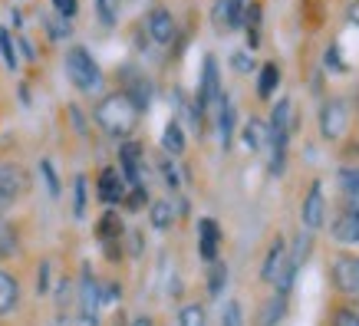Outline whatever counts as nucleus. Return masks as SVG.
<instances>
[{"label": "nucleus", "mask_w": 359, "mask_h": 326, "mask_svg": "<svg viewBox=\"0 0 359 326\" xmlns=\"http://www.w3.org/2000/svg\"><path fill=\"white\" fill-rule=\"evenodd\" d=\"M139 116L142 112L135 109V102L126 93H112V96H106L96 106L99 129L106 132V135H112V139H129L132 132H135V125H139Z\"/></svg>", "instance_id": "obj_1"}, {"label": "nucleus", "mask_w": 359, "mask_h": 326, "mask_svg": "<svg viewBox=\"0 0 359 326\" xmlns=\"http://www.w3.org/2000/svg\"><path fill=\"white\" fill-rule=\"evenodd\" d=\"M66 76L83 93H96L102 86V69H99V63L93 60V53H89L86 46H73L66 53Z\"/></svg>", "instance_id": "obj_2"}, {"label": "nucleus", "mask_w": 359, "mask_h": 326, "mask_svg": "<svg viewBox=\"0 0 359 326\" xmlns=\"http://www.w3.org/2000/svg\"><path fill=\"white\" fill-rule=\"evenodd\" d=\"M310 244H313V238H310V231L306 234H300V238L294 240V247L287 250V257H283V267H280V273H277V294L280 297H287L290 294V287H294V280H297V271L304 267V261H306V254H310Z\"/></svg>", "instance_id": "obj_3"}, {"label": "nucleus", "mask_w": 359, "mask_h": 326, "mask_svg": "<svg viewBox=\"0 0 359 326\" xmlns=\"http://www.w3.org/2000/svg\"><path fill=\"white\" fill-rule=\"evenodd\" d=\"M27 185H30V178H27V172H23L20 165L0 158V215L17 205V198L27 191Z\"/></svg>", "instance_id": "obj_4"}, {"label": "nucleus", "mask_w": 359, "mask_h": 326, "mask_svg": "<svg viewBox=\"0 0 359 326\" xmlns=\"http://www.w3.org/2000/svg\"><path fill=\"white\" fill-rule=\"evenodd\" d=\"M99 283H96V273L89 264H83V273H79V320L86 326H96L99 323Z\"/></svg>", "instance_id": "obj_5"}, {"label": "nucleus", "mask_w": 359, "mask_h": 326, "mask_svg": "<svg viewBox=\"0 0 359 326\" xmlns=\"http://www.w3.org/2000/svg\"><path fill=\"white\" fill-rule=\"evenodd\" d=\"M218 96H221L218 60H215V56H205V63H201V86H198V96H195V109L205 116L208 109L218 102Z\"/></svg>", "instance_id": "obj_6"}, {"label": "nucleus", "mask_w": 359, "mask_h": 326, "mask_svg": "<svg viewBox=\"0 0 359 326\" xmlns=\"http://www.w3.org/2000/svg\"><path fill=\"white\" fill-rule=\"evenodd\" d=\"M330 277H333L339 294L359 297V257L356 254H339L337 261H333V267H330Z\"/></svg>", "instance_id": "obj_7"}, {"label": "nucleus", "mask_w": 359, "mask_h": 326, "mask_svg": "<svg viewBox=\"0 0 359 326\" xmlns=\"http://www.w3.org/2000/svg\"><path fill=\"white\" fill-rule=\"evenodd\" d=\"M346 122H349V109L343 99H327L320 106V135L323 139H339L346 132Z\"/></svg>", "instance_id": "obj_8"}, {"label": "nucleus", "mask_w": 359, "mask_h": 326, "mask_svg": "<svg viewBox=\"0 0 359 326\" xmlns=\"http://www.w3.org/2000/svg\"><path fill=\"white\" fill-rule=\"evenodd\" d=\"M323 217H327V198H323V185L313 182L304 198V205H300V221H304L306 231H320L323 228Z\"/></svg>", "instance_id": "obj_9"}, {"label": "nucleus", "mask_w": 359, "mask_h": 326, "mask_svg": "<svg viewBox=\"0 0 359 326\" xmlns=\"http://www.w3.org/2000/svg\"><path fill=\"white\" fill-rule=\"evenodd\" d=\"M244 11H248V0H218L211 20L218 30H241L244 27Z\"/></svg>", "instance_id": "obj_10"}, {"label": "nucleus", "mask_w": 359, "mask_h": 326, "mask_svg": "<svg viewBox=\"0 0 359 326\" xmlns=\"http://www.w3.org/2000/svg\"><path fill=\"white\" fill-rule=\"evenodd\" d=\"M145 33L152 36L155 43L168 46L175 40V17L172 11H165V7H152L149 17H145Z\"/></svg>", "instance_id": "obj_11"}, {"label": "nucleus", "mask_w": 359, "mask_h": 326, "mask_svg": "<svg viewBox=\"0 0 359 326\" xmlns=\"http://www.w3.org/2000/svg\"><path fill=\"white\" fill-rule=\"evenodd\" d=\"M96 191H99V201L102 205H122V198H126V178H122L116 168H102L99 172V182H96Z\"/></svg>", "instance_id": "obj_12"}, {"label": "nucleus", "mask_w": 359, "mask_h": 326, "mask_svg": "<svg viewBox=\"0 0 359 326\" xmlns=\"http://www.w3.org/2000/svg\"><path fill=\"white\" fill-rule=\"evenodd\" d=\"M119 162H122V178L126 185H145V172H142V145L139 142H126L119 149Z\"/></svg>", "instance_id": "obj_13"}, {"label": "nucleus", "mask_w": 359, "mask_h": 326, "mask_svg": "<svg viewBox=\"0 0 359 326\" xmlns=\"http://www.w3.org/2000/svg\"><path fill=\"white\" fill-rule=\"evenodd\" d=\"M218 247H221V228L215 217H201L198 221V254L201 261H218Z\"/></svg>", "instance_id": "obj_14"}, {"label": "nucleus", "mask_w": 359, "mask_h": 326, "mask_svg": "<svg viewBox=\"0 0 359 326\" xmlns=\"http://www.w3.org/2000/svg\"><path fill=\"white\" fill-rule=\"evenodd\" d=\"M122 93L135 102V109H139V112H145V109H149V102H152V83L142 76V73H129V69H126Z\"/></svg>", "instance_id": "obj_15"}, {"label": "nucleus", "mask_w": 359, "mask_h": 326, "mask_svg": "<svg viewBox=\"0 0 359 326\" xmlns=\"http://www.w3.org/2000/svg\"><path fill=\"white\" fill-rule=\"evenodd\" d=\"M218 135H221V149L228 152L231 139H234V102L224 93L218 96Z\"/></svg>", "instance_id": "obj_16"}, {"label": "nucleus", "mask_w": 359, "mask_h": 326, "mask_svg": "<svg viewBox=\"0 0 359 326\" xmlns=\"http://www.w3.org/2000/svg\"><path fill=\"white\" fill-rule=\"evenodd\" d=\"M330 234L343 244H359V215L356 211H343V215L330 224Z\"/></svg>", "instance_id": "obj_17"}, {"label": "nucleus", "mask_w": 359, "mask_h": 326, "mask_svg": "<svg viewBox=\"0 0 359 326\" xmlns=\"http://www.w3.org/2000/svg\"><path fill=\"white\" fill-rule=\"evenodd\" d=\"M283 257H287V240L277 238V240L271 244V250H267V257H264L261 280H267V283L277 280V273H280V267H283Z\"/></svg>", "instance_id": "obj_18"}, {"label": "nucleus", "mask_w": 359, "mask_h": 326, "mask_svg": "<svg viewBox=\"0 0 359 326\" xmlns=\"http://www.w3.org/2000/svg\"><path fill=\"white\" fill-rule=\"evenodd\" d=\"M261 20H264L261 4H248V11H244V27H241V30L248 33V50L250 53L261 46Z\"/></svg>", "instance_id": "obj_19"}, {"label": "nucleus", "mask_w": 359, "mask_h": 326, "mask_svg": "<svg viewBox=\"0 0 359 326\" xmlns=\"http://www.w3.org/2000/svg\"><path fill=\"white\" fill-rule=\"evenodd\" d=\"M20 300V283L7 271H0V316H7Z\"/></svg>", "instance_id": "obj_20"}, {"label": "nucleus", "mask_w": 359, "mask_h": 326, "mask_svg": "<svg viewBox=\"0 0 359 326\" xmlns=\"http://www.w3.org/2000/svg\"><path fill=\"white\" fill-rule=\"evenodd\" d=\"M96 234H99V240H102V244H106V240H122L126 228H122V217H119V211H116V208H109L106 215L99 217Z\"/></svg>", "instance_id": "obj_21"}, {"label": "nucleus", "mask_w": 359, "mask_h": 326, "mask_svg": "<svg viewBox=\"0 0 359 326\" xmlns=\"http://www.w3.org/2000/svg\"><path fill=\"white\" fill-rule=\"evenodd\" d=\"M277 86H280V66H277V63H264L261 66V76H257V96L267 102V99H273Z\"/></svg>", "instance_id": "obj_22"}, {"label": "nucleus", "mask_w": 359, "mask_h": 326, "mask_svg": "<svg viewBox=\"0 0 359 326\" xmlns=\"http://www.w3.org/2000/svg\"><path fill=\"white\" fill-rule=\"evenodd\" d=\"M241 139H244V145H248L250 152H264V145H267V125L261 119H250L241 129Z\"/></svg>", "instance_id": "obj_23"}, {"label": "nucleus", "mask_w": 359, "mask_h": 326, "mask_svg": "<svg viewBox=\"0 0 359 326\" xmlns=\"http://www.w3.org/2000/svg\"><path fill=\"white\" fill-rule=\"evenodd\" d=\"M283 313H287V297L273 294L267 304H264L261 316H257V326H277L283 320Z\"/></svg>", "instance_id": "obj_24"}, {"label": "nucleus", "mask_w": 359, "mask_h": 326, "mask_svg": "<svg viewBox=\"0 0 359 326\" xmlns=\"http://www.w3.org/2000/svg\"><path fill=\"white\" fill-rule=\"evenodd\" d=\"M162 149L172 155V158L185 152V129H182L175 119L168 122V125H165V132H162Z\"/></svg>", "instance_id": "obj_25"}, {"label": "nucleus", "mask_w": 359, "mask_h": 326, "mask_svg": "<svg viewBox=\"0 0 359 326\" xmlns=\"http://www.w3.org/2000/svg\"><path fill=\"white\" fill-rule=\"evenodd\" d=\"M149 217H152V228L155 231H168L175 224V208L168 205V201H152Z\"/></svg>", "instance_id": "obj_26"}, {"label": "nucleus", "mask_w": 359, "mask_h": 326, "mask_svg": "<svg viewBox=\"0 0 359 326\" xmlns=\"http://www.w3.org/2000/svg\"><path fill=\"white\" fill-rule=\"evenodd\" d=\"M224 283H228V264L218 257V261H211V271H208V294L221 297L224 294Z\"/></svg>", "instance_id": "obj_27"}, {"label": "nucleus", "mask_w": 359, "mask_h": 326, "mask_svg": "<svg viewBox=\"0 0 359 326\" xmlns=\"http://www.w3.org/2000/svg\"><path fill=\"white\" fill-rule=\"evenodd\" d=\"M119 7L122 0H96V17L102 27H116L119 23Z\"/></svg>", "instance_id": "obj_28"}, {"label": "nucleus", "mask_w": 359, "mask_h": 326, "mask_svg": "<svg viewBox=\"0 0 359 326\" xmlns=\"http://www.w3.org/2000/svg\"><path fill=\"white\" fill-rule=\"evenodd\" d=\"M178 323H182V326H205V323H208L205 306H198V304L182 306V313H178Z\"/></svg>", "instance_id": "obj_29"}, {"label": "nucleus", "mask_w": 359, "mask_h": 326, "mask_svg": "<svg viewBox=\"0 0 359 326\" xmlns=\"http://www.w3.org/2000/svg\"><path fill=\"white\" fill-rule=\"evenodd\" d=\"M13 250H17V231H13L7 221H0V261L11 257Z\"/></svg>", "instance_id": "obj_30"}, {"label": "nucleus", "mask_w": 359, "mask_h": 326, "mask_svg": "<svg viewBox=\"0 0 359 326\" xmlns=\"http://www.w3.org/2000/svg\"><path fill=\"white\" fill-rule=\"evenodd\" d=\"M0 56H4V66L13 73V69H17V50H13L11 33L4 30V27H0Z\"/></svg>", "instance_id": "obj_31"}, {"label": "nucleus", "mask_w": 359, "mask_h": 326, "mask_svg": "<svg viewBox=\"0 0 359 326\" xmlns=\"http://www.w3.org/2000/svg\"><path fill=\"white\" fill-rule=\"evenodd\" d=\"M231 66H234L238 73H244V76H250V73L257 69V60H254V53H250V50H241V53L231 56Z\"/></svg>", "instance_id": "obj_32"}, {"label": "nucleus", "mask_w": 359, "mask_h": 326, "mask_svg": "<svg viewBox=\"0 0 359 326\" xmlns=\"http://www.w3.org/2000/svg\"><path fill=\"white\" fill-rule=\"evenodd\" d=\"M73 215L76 217L86 215V178L83 175H79L76 185H73Z\"/></svg>", "instance_id": "obj_33"}, {"label": "nucleus", "mask_w": 359, "mask_h": 326, "mask_svg": "<svg viewBox=\"0 0 359 326\" xmlns=\"http://www.w3.org/2000/svg\"><path fill=\"white\" fill-rule=\"evenodd\" d=\"M158 168H162V178H165V185L172 188H178L182 185V175H178V168H175V162H172V155H165L162 162H158Z\"/></svg>", "instance_id": "obj_34"}, {"label": "nucleus", "mask_w": 359, "mask_h": 326, "mask_svg": "<svg viewBox=\"0 0 359 326\" xmlns=\"http://www.w3.org/2000/svg\"><path fill=\"white\" fill-rule=\"evenodd\" d=\"M149 201V191H145V185H135L132 191H126V198H122V205L129 208V211H142V205Z\"/></svg>", "instance_id": "obj_35"}, {"label": "nucleus", "mask_w": 359, "mask_h": 326, "mask_svg": "<svg viewBox=\"0 0 359 326\" xmlns=\"http://www.w3.org/2000/svg\"><path fill=\"white\" fill-rule=\"evenodd\" d=\"M46 30H50V36H53V40H66L73 27H69V20H66V17H60V13H56V20L46 23Z\"/></svg>", "instance_id": "obj_36"}, {"label": "nucleus", "mask_w": 359, "mask_h": 326, "mask_svg": "<svg viewBox=\"0 0 359 326\" xmlns=\"http://www.w3.org/2000/svg\"><path fill=\"white\" fill-rule=\"evenodd\" d=\"M333 326H359V313L353 306H343V310L333 313Z\"/></svg>", "instance_id": "obj_37"}, {"label": "nucleus", "mask_w": 359, "mask_h": 326, "mask_svg": "<svg viewBox=\"0 0 359 326\" xmlns=\"http://www.w3.org/2000/svg\"><path fill=\"white\" fill-rule=\"evenodd\" d=\"M221 326H241V304L238 300H231L224 306V313H221Z\"/></svg>", "instance_id": "obj_38"}, {"label": "nucleus", "mask_w": 359, "mask_h": 326, "mask_svg": "<svg viewBox=\"0 0 359 326\" xmlns=\"http://www.w3.org/2000/svg\"><path fill=\"white\" fill-rule=\"evenodd\" d=\"M53 11L60 13V17H66V20H73L79 11V0H53Z\"/></svg>", "instance_id": "obj_39"}, {"label": "nucleus", "mask_w": 359, "mask_h": 326, "mask_svg": "<svg viewBox=\"0 0 359 326\" xmlns=\"http://www.w3.org/2000/svg\"><path fill=\"white\" fill-rule=\"evenodd\" d=\"M40 172H43V178H46V188H50V195H60V178H56V172H53V165L50 162H40Z\"/></svg>", "instance_id": "obj_40"}, {"label": "nucleus", "mask_w": 359, "mask_h": 326, "mask_svg": "<svg viewBox=\"0 0 359 326\" xmlns=\"http://www.w3.org/2000/svg\"><path fill=\"white\" fill-rule=\"evenodd\" d=\"M36 294H50V261L40 264V273H36Z\"/></svg>", "instance_id": "obj_41"}, {"label": "nucleus", "mask_w": 359, "mask_h": 326, "mask_svg": "<svg viewBox=\"0 0 359 326\" xmlns=\"http://www.w3.org/2000/svg\"><path fill=\"white\" fill-rule=\"evenodd\" d=\"M119 297H122L119 283H106V287H99V300H102V304H112V300H119Z\"/></svg>", "instance_id": "obj_42"}, {"label": "nucleus", "mask_w": 359, "mask_h": 326, "mask_svg": "<svg viewBox=\"0 0 359 326\" xmlns=\"http://www.w3.org/2000/svg\"><path fill=\"white\" fill-rule=\"evenodd\" d=\"M323 63L333 66V69H346V66H343V60H339V46H330L327 56H323Z\"/></svg>", "instance_id": "obj_43"}, {"label": "nucleus", "mask_w": 359, "mask_h": 326, "mask_svg": "<svg viewBox=\"0 0 359 326\" xmlns=\"http://www.w3.org/2000/svg\"><path fill=\"white\" fill-rule=\"evenodd\" d=\"M346 23L349 27H359V0H349L346 4Z\"/></svg>", "instance_id": "obj_44"}, {"label": "nucleus", "mask_w": 359, "mask_h": 326, "mask_svg": "<svg viewBox=\"0 0 359 326\" xmlns=\"http://www.w3.org/2000/svg\"><path fill=\"white\" fill-rule=\"evenodd\" d=\"M17 50H20L27 60H36V50H33V43L27 40V36H20V40H17Z\"/></svg>", "instance_id": "obj_45"}, {"label": "nucleus", "mask_w": 359, "mask_h": 326, "mask_svg": "<svg viewBox=\"0 0 359 326\" xmlns=\"http://www.w3.org/2000/svg\"><path fill=\"white\" fill-rule=\"evenodd\" d=\"M129 250L132 254H142V234L139 231H129Z\"/></svg>", "instance_id": "obj_46"}, {"label": "nucleus", "mask_w": 359, "mask_h": 326, "mask_svg": "<svg viewBox=\"0 0 359 326\" xmlns=\"http://www.w3.org/2000/svg\"><path fill=\"white\" fill-rule=\"evenodd\" d=\"M132 326H152V320H145V316H139V320H135Z\"/></svg>", "instance_id": "obj_47"}, {"label": "nucleus", "mask_w": 359, "mask_h": 326, "mask_svg": "<svg viewBox=\"0 0 359 326\" xmlns=\"http://www.w3.org/2000/svg\"><path fill=\"white\" fill-rule=\"evenodd\" d=\"M353 310H356V313H359V304H356V306H353Z\"/></svg>", "instance_id": "obj_48"}]
</instances>
